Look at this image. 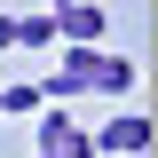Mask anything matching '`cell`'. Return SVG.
Instances as JSON below:
<instances>
[{"instance_id":"277c9868","label":"cell","mask_w":158,"mask_h":158,"mask_svg":"<svg viewBox=\"0 0 158 158\" xmlns=\"http://www.w3.org/2000/svg\"><path fill=\"white\" fill-rule=\"evenodd\" d=\"M95 150H111V158H142V150H150V118H142V111H118L111 127L95 135Z\"/></svg>"},{"instance_id":"ba28073f","label":"cell","mask_w":158,"mask_h":158,"mask_svg":"<svg viewBox=\"0 0 158 158\" xmlns=\"http://www.w3.org/2000/svg\"><path fill=\"white\" fill-rule=\"evenodd\" d=\"M56 8H71V0H56Z\"/></svg>"},{"instance_id":"52a82bcc","label":"cell","mask_w":158,"mask_h":158,"mask_svg":"<svg viewBox=\"0 0 158 158\" xmlns=\"http://www.w3.org/2000/svg\"><path fill=\"white\" fill-rule=\"evenodd\" d=\"M0 48H16V16H0Z\"/></svg>"},{"instance_id":"7a4b0ae2","label":"cell","mask_w":158,"mask_h":158,"mask_svg":"<svg viewBox=\"0 0 158 158\" xmlns=\"http://www.w3.org/2000/svg\"><path fill=\"white\" fill-rule=\"evenodd\" d=\"M32 158H95V135H79L71 111H40V150Z\"/></svg>"},{"instance_id":"6da1fadb","label":"cell","mask_w":158,"mask_h":158,"mask_svg":"<svg viewBox=\"0 0 158 158\" xmlns=\"http://www.w3.org/2000/svg\"><path fill=\"white\" fill-rule=\"evenodd\" d=\"M40 103H71V95H127L135 87V63L111 56V48H63V63L48 79H32Z\"/></svg>"},{"instance_id":"8992f818","label":"cell","mask_w":158,"mask_h":158,"mask_svg":"<svg viewBox=\"0 0 158 158\" xmlns=\"http://www.w3.org/2000/svg\"><path fill=\"white\" fill-rule=\"evenodd\" d=\"M16 48H56V16H16Z\"/></svg>"},{"instance_id":"5b68a950","label":"cell","mask_w":158,"mask_h":158,"mask_svg":"<svg viewBox=\"0 0 158 158\" xmlns=\"http://www.w3.org/2000/svg\"><path fill=\"white\" fill-rule=\"evenodd\" d=\"M40 87H0V118H40Z\"/></svg>"},{"instance_id":"3957f363","label":"cell","mask_w":158,"mask_h":158,"mask_svg":"<svg viewBox=\"0 0 158 158\" xmlns=\"http://www.w3.org/2000/svg\"><path fill=\"white\" fill-rule=\"evenodd\" d=\"M56 16V48H103V8L95 0H71V8H48Z\"/></svg>"}]
</instances>
